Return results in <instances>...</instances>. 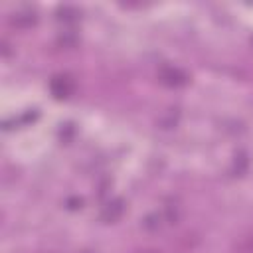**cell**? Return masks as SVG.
<instances>
[{
    "label": "cell",
    "mask_w": 253,
    "mask_h": 253,
    "mask_svg": "<svg viewBox=\"0 0 253 253\" xmlns=\"http://www.w3.org/2000/svg\"><path fill=\"white\" fill-rule=\"evenodd\" d=\"M36 20H38V16H36V12L32 8H20L10 18V22L16 28H30L32 24H36Z\"/></svg>",
    "instance_id": "7a4b0ae2"
},
{
    "label": "cell",
    "mask_w": 253,
    "mask_h": 253,
    "mask_svg": "<svg viewBox=\"0 0 253 253\" xmlns=\"http://www.w3.org/2000/svg\"><path fill=\"white\" fill-rule=\"evenodd\" d=\"M160 79L166 83V85H172V87H178V85H184L186 83V73H182L180 69L176 67H164L160 71Z\"/></svg>",
    "instance_id": "3957f363"
},
{
    "label": "cell",
    "mask_w": 253,
    "mask_h": 253,
    "mask_svg": "<svg viewBox=\"0 0 253 253\" xmlns=\"http://www.w3.org/2000/svg\"><path fill=\"white\" fill-rule=\"evenodd\" d=\"M55 14H57V20L73 22V20H77L79 10H77V8H73V6H59V8L55 10Z\"/></svg>",
    "instance_id": "5b68a950"
},
{
    "label": "cell",
    "mask_w": 253,
    "mask_h": 253,
    "mask_svg": "<svg viewBox=\"0 0 253 253\" xmlns=\"http://www.w3.org/2000/svg\"><path fill=\"white\" fill-rule=\"evenodd\" d=\"M142 227H144V229H148V231L158 229V227H160V217H158V215H148V217H144Z\"/></svg>",
    "instance_id": "8992f818"
},
{
    "label": "cell",
    "mask_w": 253,
    "mask_h": 253,
    "mask_svg": "<svg viewBox=\"0 0 253 253\" xmlns=\"http://www.w3.org/2000/svg\"><path fill=\"white\" fill-rule=\"evenodd\" d=\"M123 211H125L123 200H113V202H109V204L103 208L101 219H105V221H115V219H119V217L123 215Z\"/></svg>",
    "instance_id": "277c9868"
},
{
    "label": "cell",
    "mask_w": 253,
    "mask_h": 253,
    "mask_svg": "<svg viewBox=\"0 0 253 253\" xmlns=\"http://www.w3.org/2000/svg\"><path fill=\"white\" fill-rule=\"evenodd\" d=\"M49 89H51V93H53L57 99H65V97H69V95L73 93L75 83H73V79H71L69 75H55V77L49 81Z\"/></svg>",
    "instance_id": "6da1fadb"
}]
</instances>
